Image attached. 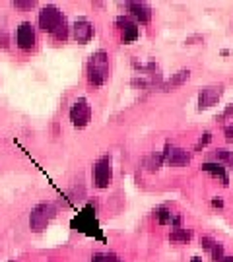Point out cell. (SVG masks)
<instances>
[{"label":"cell","instance_id":"17","mask_svg":"<svg viewBox=\"0 0 233 262\" xmlns=\"http://www.w3.org/2000/svg\"><path fill=\"white\" fill-rule=\"evenodd\" d=\"M156 217H158V222L161 225H167L171 224V220H173V214H171V210H167V208H158L156 210Z\"/></svg>","mask_w":233,"mask_h":262},{"label":"cell","instance_id":"22","mask_svg":"<svg viewBox=\"0 0 233 262\" xmlns=\"http://www.w3.org/2000/svg\"><path fill=\"white\" fill-rule=\"evenodd\" d=\"M214 245H216V241L212 237H200V247H202L204 251H212Z\"/></svg>","mask_w":233,"mask_h":262},{"label":"cell","instance_id":"32","mask_svg":"<svg viewBox=\"0 0 233 262\" xmlns=\"http://www.w3.org/2000/svg\"><path fill=\"white\" fill-rule=\"evenodd\" d=\"M231 29H233V19H231Z\"/></svg>","mask_w":233,"mask_h":262},{"label":"cell","instance_id":"3","mask_svg":"<svg viewBox=\"0 0 233 262\" xmlns=\"http://www.w3.org/2000/svg\"><path fill=\"white\" fill-rule=\"evenodd\" d=\"M37 24H39V29H41V31H45V33H51V35H53V33L56 31V28L65 24V16H62L60 8H56V6H53V4H47V6H43L41 12H39Z\"/></svg>","mask_w":233,"mask_h":262},{"label":"cell","instance_id":"11","mask_svg":"<svg viewBox=\"0 0 233 262\" xmlns=\"http://www.w3.org/2000/svg\"><path fill=\"white\" fill-rule=\"evenodd\" d=\"M126 8L131 12V16L140 24H148L152 19V8L148 2H126Z\"/></svg>","mask_w":233,"mask_h":262},{"label":"cell","instance_id":"23","mask_svg":"<svg viewBox=\"0 0 233 262\" xmlns=\"http://www.w3.org/2000/svg\"><path fill=\"white\" fill-rule=\"evenodd\" d=\"M231 115H233V105H229V107H225V111L218 117V121H225V119H227V117H231Z\"/></svg>","mask_w":233,"mask_h":262},{"label":"cell","instance_id":"14","mask_svg":"<svg viewBox=\"0 0 233 262\" xmlns=\"http://www.w3.org/2000/svg\"><path fill=\"white\" fill-rule=\"evenodd\" d=\"M161 163H163V154H154V156H150V158L144 159V167L148 169V171H158L159 167H161Z\"/></svg>","mask_w":233,"mask_h":262},{"label":"cell","instance_id":"24","mask_svg":"<svg viewBox=\"0 0 233 262\" xmlns=\"http://www.w3.org/2000/svg\"><path fill=\"white\" fill-rule=\"evenodd\" d=\"M0 47L2 49L8 47V35H6V31H0Z\"/></svg>","mask_w":233,"mask_h":262},{"label":"cell","instance_id":"21","mask_svg":"<svg viewBox=\"0 0 233 262\" xmlns=\"http://www.w3.org/2000/svg\"><path fill=\"white\" fill-rule=\"evenodd\" d=\"M14 6H16V8H22V10H31L33 6H35V0H16Z\"/></svg>","mask_w":233,"mask_h":262},{"label":"cell","instance_id":"30","mask_svg":"<svg viewBox=\"0 0 233 262\" xmlns=\"http://www.w3.org/2000/svg\"><path fill=\"white\" fill-rule=\"evenodd\" d=\"M220 262H233V256H224Z\"/></svg>","mask_w":233,"mask_h":262},{"label":"cell","instance_id":"28","mask_svg":"<svg viewBox=\"0 0 233 262\" xmlns=\"http://www.w3.org/2000/svg\"><path fill=\"white\" fill-rule=\"evenodd\" d=\"M212 206H214V208H224V200H222L220 196L214 198V200H212Z\"/></svg>","mask_w":233,"mask_h":262},{"label":"cell","instance_id":"6","mask_svg":"<svg viewBox=\"0 0 233 262\" xmlns=\"http://www.w3.org/2000/svg\"><path fill=\"white\" fill-rule=\"evenodd\" d=\"M35 41H37L35 28L29 21H22L18 29H16V45L22 51H31V49L35 47Z\"/></svg>","mask_w":233,"mask_h":262},{"label":"cell","instance_id":"16","mask_svg":"<svg viewBox=\"0 0 233 262\" xmlns=\"http://www.w3.org/2000/svg\"><path fill=\"white\" fill-rule=\"evenodd\" d=\"M214 158H216V161L222 163V165H224V163H229V165H231L233 163V154L229 150H225V148H218V150L214 151Z\"/></svg>","mask_w":233,"mask_h":262},{"label":"cell","instance_id":"20","mask_svg":"<svg viewBox=\"0 0 233 262\" xmlns=\"http://www.w3.org/2000/svg\"><path fill=\"white\" fill-rule=\"evenodd\" d=\"M212 142V132H204L202 136H200V140H198V144H196V151H200L204 146H208Z\"/></svg>","mask_w":233,"mask_h":262},{"label":"cell","instance_id":"29","mask_svg":"<svg viewBox=\"0 0 233 262\" xmlns=\"http://www.w3.org/2000/svg\"><path fill=\"white\" fill-rule=\"evenodd\" d=\"M195 41H204V37H202V35H195V37H188V39H186V43H188V45H193Z\"/></svg>","mask_w":233,"mask_h":262},{"label":"cell","instance_id":"25","mask_svg":"<svg viewBox=\"0 0 233 262\" xmlns=\"http://www.w3.org/2000/svg\"><path fill=\"white\" fill-rule=\"evenodd\" d=\"M105 260L107 262H121V258H119L115 253H109V254H105Z\"/></svg>","mask_w":233,"mask_h":262},{"label":"cell","instance_id":"13","mask_svg":"<svg viewBox=\"0 0 233 262\" xmlns=\"http://www.w3.org/2000/svg\"><path fill=\"white\" fill-rule=\"evenodd\" d=\"M188 78H190V70H188V68H183V70H179V72H175V74L171 76V80H169L163 88H165V90L179 88V85H183L185 82H188Z\"/></svg>","mask_w":233,"mask_h":262},{"label":"cell","instance_id":"7","mask_svg":"<svg viewBox=\"0 0 233 262\" xmlns=\"http://www.w3.org/2000/svg\"><path fill=\"white\" fill-rule=\"evenodd\" d=\"M224 95V85H208V88H202L200 94H198V109H210L212 105H216L220 101V97Z\"/></svg>","mask_w":233,"mask_h":262},{"label":"cell","instance_id":"19","mask_svg":"<svg viewBox=\"0 0 233 262\" xmlns=\"http://www.w3.org/2000/svg\"><path fill=\"white\" fill-rule=\"evenodd\" d=\"M210 254H212V260H214V262H220L222 258H224V245H222V243H216L214 249L210 251Z\"/></svg>","mask_w":233,"mask_h":262},{"label":"cell","instance_id":"1","mask_svg":"<svg viewBox=\"0 0 233 262\" xmlns=\"http://www.w3.org/2000/svg\"><path fill=\"white\" fill-rule=\"evenodd\" d=\"M88 80L92 85H103L109 78V55L105 51H95L88 60Z\"/></svg>","mask_w":233,"mask_h":262},{"label":"cell","instance_id":"26","mask_svg":"<svg viewBox=\"0 0 233 262\" xmlns=\"http://www.w3.org/2000/svg\"><path fill=\"white\" fill-rule=\"evenodd\" d=\"M92 262H107L105 260V254H101V253H95L92 256Z\"/></svg>","mask_w":233,"mask_h":262},{"label":"cell","instance_id":"4","mask_svg":"<svg viewBox=\"0 0 233 262\" xmlns=\"http://www.w3.org/2000/svg\"><path fill=\"white\" fill-rule=\"evenodd\" d=\"M113 179V163L109 156H103L93 165V185L97 188H107Z\"/></svg>","mask_w":233,"mask_h":262},{"label":"cell","instance_id":"27","mask_svg":"<svg viewBox=\"0 0 233 262\" xmlns=\"http://www.w3.org/2000/svg\"><path fill=\"white\" fill-rule=\"evenodd\" d=\"M224 134L227 136V138H233V124H227V126H225Z\"/></svg>","mask_w":233,"mask_h":262},{"label":"cell","instance_id":"10","mask_svg":"<svg viewBox=\"0 0 233 262\" xmlns=\"http://www.w3.org/2000/svg\"><path fill=\"white\" fill-rule=\"evenodd\" d=\"M72 33H74V39L78 43H88V41L93 37L92 21H88L86 18L76 19L74 26H72Z\"/></svg>","mask_w":233,"mask_h":262},{"label":"cell","instance_id":"31","mask_svg":"<svg viewBox=\"0 0 233 262\" xmlns=\"http://www.w3.org/2000/svg\"><path fill=\"white\" fill-rule=\"evenodd\" d=\"M190 262H202V258H200V256H193V260Z\"/></svg>","mask_w":233,"mask_h":262},{"label":"cell","instance_id":"12","mask_svg":"<svg viewBox=\"0 0 233 262\" xmlns=\"http://www.w3.org/2000/svg\"><path fill=\"white\" fill-rule=\"evenodd\" d=\"M202 171L210 173L212 177H218L220 181H222V185H224V187H227V185H229L227 171H225V167L222 165V163H218V161H206V163H202Z\"/></svg>","mask_w":233,"mask_h":262},{"label":"cell","instance_id":"15","mask_svg":"<svg viewBox=\"0 0 233 262\" xmlns=\"http://www.w3.org/2000/svg\"><path fill=\"white\" fill-rule=\"evenodd\" d=\"M169 239H171V241H183V243H186V241L193 239V229H185V227L175 229L173 233L169 235Z\"/></svg>","mask_w":233,"mask_h":262},{"label":"cell","instance_id":"33","mask_svg":"<svg viewBox=\"0 0 233 262\" xmlns=\"http://www.w3.org/2000/svg\"><path fill=\"white\" fill-rule=\"evenodd\" d=\"M231 171H233V163H231Z\"/></svg>","mask_w":233,"mask_h":262},{"label":"cell","instance_id":"18","mask_svg":"<svg viewBox=\"0 0 233 262\" xmlns=\"http://www.w3.org/2000/svg\"><path fill=\"white\" fill-rule=\"evenodd\" d=\"M68 35H70V28L66 26V21L62 24V26H58V28H56V31L53 33V37H55L56 41H66V39H68Z\"/></svg>","mask_w":233,"mask_h":262},{"label":"cell","instance_id":"8","mask_svg":"<svg viewBox=\"0 0 233 262\" xmlns=\"http://www.w3.org/2000/svg\"><path fill=\"white\" fill-rule=\"evenodd\" d=\"M117 26L121 28L122 43H134L140 37V28L126 16H119L117 18Z\"/></svg>","mask_w":233,"mask_h":262},{"label":"cell","instance_id":"5","mask_svg":"<svg viewBox=\"0 0 233 262\" xmlns=\"http://www.w3.org/2000/svg\"><path fill=\"white\" fill-rule=\"evenodd\" d=\"M70 121L74 124L76 128H84L90 124V119H92V107L88 103V99L84 97H80V99H76L72 107H70Z\"/></svg>","mask_w":233,"mask_h":262},{"label":"cell","instance_id":"9","mask_svg":"<svg viewBox=\"0 0 233 262\" xmlns=\"http://www.w3.org/2000/svg\"><path fill=\"white\" fill-rule=\"evenodd\" d=\"M163 159L167 161L169 165H175V167H181V165H188L190 159H193V154L190 151L183 150V148H165L163 151Z\"/></svg>","mask_w":233,"mask_h":262},{"label":"cell","instance_id":"2","mask_svg":"<svg viewBox=\"0 0 233 262\" xmlns=\"http://www.w3.org/2000/svg\"><path fill=\"white\" fill-rule=\"evenodd\" d=\"M56 212H58V206L53 204V202H41V204H37L31 210V214H29V227H31V231L41 233L43 229H47V225L53 222Z\"/></svg>","mask_w":233,"mask_h":262}]
</instances>
